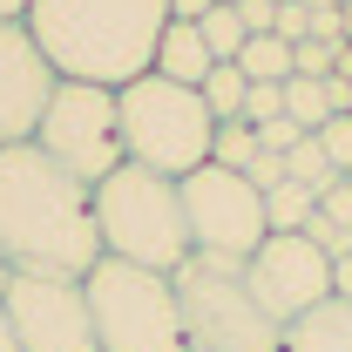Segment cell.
Returning a JSON list of instances; mask_svg holds the SVG:
<instances>
[{
	"label": "cell",
	"mask_w": 352,
	"mask_h": 352,
	"mask_svg": "<svg viewBox=\"0 0 352 352\" xmlns=\"http://www.w3.org/2000/svg\"><path fill=\"white\" fill-rule=\"evenodd\" d=\"M0 258L7 271L75 278V285L102 264L88 183H75L54 156H41V142L0 149Z\"/></svg>",
	"instance_id": "6da1fadb"
},
{
	"label": "cell",
	"mask_w": 352,
	"mask_h": 352,
	"mask_svg": "<svg viewBox=\"0 0 352 352\" xmlns=\"http://www.w3.org/2000/svg\"><path fill=\"white\" fill-rule=\"evenodd\" d=\"M170 28V0H34L28 34L61 82L122 88L156 68V41Z\"/></svg>",
	"instance_id": "7a4b0ae2"
},
{
	"label": "cell",
	"mask_w": 352,
	"mask_h": 352,
	"mask_svg": "<svg viewBox=\"0 0 352 352\" xmlns=\"http://www.w3.org/2000/svg\"><path fill=\"white\" fill-rule=\"evenodd\" d=\"M95 237H102V258L142 264V271H163L190 258V223H183V197H176V176H156L142 163L109 170L95 190Z\"/></svg>",
	"instance_id": "3957f363"
},
{
	"label": "cell",
	"mask_w": 352,
	"mask_h": 352,
	"mask_svg": "<svg viewBox=\"0 0 352 352\" xmlns=\"http://www.w3.org/2000/svg\"><path fill=\"white\" fill-rule=\"evenodd\" d=\"M116 116H122V163H142L156 176H183L210 163V135L217 116L204 109V95L163 75H135L116 88Z\"/></svg>",
	"instance_id": "277c9868"
},
{
	"label": "cell",
	"mask_w": 352,
	"mask_h": 352,
	"mask_svg": "<svg viewBox=\"0 0 352 352\" xmlns=\"http://www.w3.org/2000/svg\"><path fill=\"white\" fill-rule=\"evenodd\" d=\"M170 285H176V311H183L190 352H285V325L251 298L244 264L190 251L170 271Z\"/></svg>",
	"instance_id": "5b68a950"
},
{
	"label": "cell",
	"mask_w": 352,
	"mask_h": 352,
	"mask_svg": "<svg viewBox=\"0 0 352 352\" xmlns=\"http://www.w3.org/2000/svg\"><path fill=\"white\" fill-rule=\"evenodd\" d=\"M82 292H88V318H95V346L102 352H190L176 285L163 271L102 258L82 278Z\"/></svg>",
	"instance_id": "8992f818"
},
{
	"label": "cell",
	"mask_w": 352,
	"mask_h": 352,
	"mask_svg": "<svg viewBox=\"0 0 352 352\" xmlns=\"http://www.w3.org/2000/svg\"><path fill=\"white\" fill-rule=\"evenodd\" d=\"M34 142H41V156H54L75 183L95 190L109 170H122V116H116V88L54 82V102H47Z\"/></svg>",
	"instance_id": "52a82bcc"
},
{
	"label": "cell",
	"mask_w": 352,
	"mask_h": 352,
	"mask_svg": "<svg viewBox=\"0 0 352 352\" xmlns=\"http://www.w3.org/2000/svg\"><path fill=\"white\" fill-rule=\"evenodd\" d=\"M176 197H183V223H190V251H197V258L244 264L264 237H271V223H264V197L251 190V176H244V170H217V163H204V170H190L183 183H176Z\"/></svg>",
	"instance_id": "ba28073f"
},
{
	"label": "cell",
	"mask_w": 352,
	"mask_h": 352,
	"mask_svg": "<svg viewBox=\"0 0 352 352\" xmlns=\"http://www.w3.org/2000/svg\"><path fill=\"white\" fill-rule=\"evenodd\" d=\"M244 285L278 325H298L305 311L332 298V258L311 244L305 230H271L258 251L244 258Z\"/></svg>",
	"instance_id": "9c48e42d"
},
{
	"label": "cell",
	"mask_w": 352,
	"mask_h": 352,
	"mask_svg": "<svg viewBox=\"0 0 352 352\" xmlns=\"http://www.w3.org/2000/svg\"><path fill=\"white\" fill-rule=\"evenodd\" d=\"M0 305L14 318L21 352H102L95 346V318H88V292L75 278H28V271H14Z\"/></svg>",
	"instance_id": "30bf717a"
},
{
	"label": "cell",
	"mask_w": 352,
	"mask_h": 352,
	"mask_svg": "<svg viewBox=\"0 0 352 352\" xmlns=\"http://www.w3.org/2000/svg\"><path fill=\"white\" fill-rule=\"evenodd\" d=\"M54 82L61 75L47 68V54L34 47L28 21H0V149L34 142L47 102H54Z\"/></svg>",
	"instance_id": "8fae6325"
},
{
	"label": "cell",
	"mask_w": 352,
	"mask_h": 352,
	"mask_svg": "<svg viewBox=\"0 0 352 352\" xmlns=\"http://www.w3.org/2000/svg\"><path fill=\"white\" fill-rule=\"evenodd\" d=\"M210 68H217V61H210V47H204V34H197V21H170L163 41H156V68H149V75L183 82V88H204Z\"/></svg>",
	"instance_id": "7c38bea8"
},
{
	"label": "cell",
	"mask_w": 352,
	"mask_h": 352,
	"mask_svg": "<svg viewBox=\"0 0 352 352\" xmlns=\"http://www.w3.org/2000/svg\"><path fill=\"white\" fill-rule=\"evenodd\" d=\"M285 352H352V298H325L298 325H285Z\"/></svg>",
	"instance_id": "4fadbf2b"
},
{
	"label": "cell",
	"mask_w": 352,
	"mask_h": 352,
	"mask_svg": "<svg viewBox=\"0 0 352 352\" xmlns=\"http://www.w3.org/2000/svg\"><path fill=\"white\" fill-rule=\"evenodd\" d=\"M311 210H318V190L292 183V176L264 190V223H271V230H305V223H311Z\"/></svg>",
	"instance_id": "5bb4252c"
},
{
	"label": "cell",
	"mask_w": 352,
	"mask_h": 352,
	"mask_svg": "<svg viewBox=\"0 0 352 352\" xmlns=\"http://www.w3.org/2000/svg\"><path fill=\"white\" fill-rule=\"evenodd\" d=\"M197 95H204V109H210L217 122H237V116H244L251 82H244V68H237V61H217V68L204 75V88H197Z\"/></svg>",
	"instance_id": "9a60e30c"
},
{
	"label": "cell",
	"mask_w": 352,
	"mask_h": 352,
	"mask_svg": "<svg viewBox=\"0 0 352 352\" xmlns=\"http://www.w3.org/2000/svg\"><path fill=\"white\" fill-rule=\"evenodd\" d=\"M285 116H292L305 135H318L325 122H332V88L311 82V75H292V82H285Z\"/></svg>",
	"instance_id": "2e32d148"
},
{
	"label": "cell",
	"mask_w": 352,
	"mask_h": 352,
	"mask_svg": "<svg viewBox=\"0 0 352 352\" xmlns=\"http://www.w3.org/2000/svg\"><path fill=\"white\" fill-rule=\"evenodd\" d=\"M237 68H244V82H292V41H278V34H251L244 54H237Z\"/></svg>",
	"instance_id": "e0dca14e"
},
{
	"label": "cell",
	"mask_w": 352,
	"mask_h": 352,
	"mask_svg": "<svg viewBox=\"0 0 352 352\" xmlns=\"http://www.w3.org/2000/svg\"><path fill=\"white\" fill-rule=\"evenodd\" d=\"M197 34H204V47H210V61H237V54H244V41H251L244 14H237V7H223V0L197 21Z\"/></svg>",
	"instance_id": "ac0fdd59"
},
{
	"label": "cell",
	"mask_w": 352,
	"mask_h": 352,
	"mask_svg": "<svg viewBox=\"0 0 352 352\" xmlns=\"http://www.w3.org/2000/svg\"><path fill=\"white\" fill-rule=\"evenodd\" d=\"M285 176H292V183H305V190H325L339 170H332V156H325V142H318V135H298V142L285 149Z\"/></svg>",
	"instance_id": "d6986e66"
},
{
	"label": "cell",
	"mask_w": 352,
	"mask_h": 352,
	"mask_svg": "<svg viewBox=\"0 0 352 352\" xmlns=\"http://www.w3.org/2000/svg\"><path fill=\"white\" fill-rule=\"evenodd\" d=\"M251 156H258V129L237 116V122H217V135H210V163L217 170H251Z\"/></svg>",
	"instance_id": "ffe728a7"
},
{
	"label": "cell",
	"mask_w": 352,
	"mask_h": 352,
	"mask_svg": "<svg viewBox=\"0 0 352 352\" xmlns=\"http://www.w3.org/2000/svg\"><path fill=\"white\" fill-rule=\"evenodd\" d=\"M339 47H346V41H298V47H292V75L325 82V75L339 68Z\"/></svg>",
	"instance_id": "44dd1931"
},
{
	"label": "cell",
	"mask_w": 352,
	"mask_h": 352,
	"mask_svg": "<svg viewBox=\"0 0 352 352\" xmlns=\"http://www.w3.org/2000/svg\"><path fill=\"white\" fill-rule=\"evenodd\" d=\"M278 116H285V82H251V95H244V122L264 129V122H278Z\"/></svg>",
	"instance_id": "7402d4cb"
},
{
	"label": "cell",
	"mask_w": 352,
	"mask_h": 352,
	"mask_svg": "<svg viewBox=\"0 0 352 352\" xmlns=\"http://www.w3.org/2000/svg\"><path fill=\"white\" fill-rule=\"evenodd\" d=\"M318 142H325L332 170H339V176H352V116H332V122L318 129Z\"/></svg>",
	"instance_id": "603a6c76"
},
{
	"label": "cell",
	"mask_w": 352,
	"mask_h": 352,
	"mask_svg": "<svg viewBox=\"0 0 352 352\" xmlns=\"http://www.w3.org/2000/svg\"><path fill=\"white\" fill-rule=\"evenodd\" d=\"M318 217H332L339 230H352V176H332L318 190Z\"/></svg>",
	"instance_id": "cb8c5ba5"
},
{
	"label": "cell",
	"mask_w": 352,
	"mask_h": 352,
	"mask_svg": "<svg viewBox=\"0 0 352 352\" xmlns=\"http://www.w3.org/2000/svg\"><path fill=\"white\" fill-rule=\"evenodd\" d=\"M271 34H278V41H311V7L305 0H278V28H271Z\"/></svg>",
	"instance_id": "d4e9b609"
},
{
	"label": "cell",
	"mask_w": 352,
	"mask_h": 352,
	"mask_svg": "<svg viewBox=\"0 0 352 352\" xmlns=\"http://www.w3.org/2000/svg\"><path fill=\"white\" fill-rule=\"evenodd\" d=\"M298 135H305V129H298L292 116H278V122H264V129H258V149H264V156H285Z\"/></svg>",
	"instance_id": "484cf974"
},
{
	"label": "cell",
	"mask_w": 352,
	"mask_h": 352,
	"mask_svg": "<svg viewBox=\"0 0 352 352\" xmlns=\"http://www.w3.org/2000/svg\"><path fill=\"white\" fill-rule=\"evenodd\" d=\"M244 176H251V190L264 197L271 183H285V156H264V149H258V156H251V170H244Z\"/></svg>",
	"instance_id": "4316f807"
},
{
	"label": "cell",
	"mask_w": 352,
	"mask_h": 352,
	"mask_svg": "<svg viewBox=\"0 0 352 352\" xmlns=\"http://www.w3.org/2000/svg\"><path fill=\"white\" fill-rule=\"evenodd\" d=\"M311 41H346V28H339V7H318V14H311Z\"/></svg>",
	"instance_id": "83f0119b"
},
{
	"label": "cell",
	"mask_w": 352,
	"mask_h": 352,
	"mask_svg": "<svg viewBox=\"0 0 352 352\" xmlns=\"http://www.w3.org/2000/svg\"><path fill=\"white\" fill-rule=\"evenodd\" d=\"M332 298H352V251L332 258Z\"/></svg>",
	"instance_id": "f1b7e54d"
},
{
	"label": "cell",
	"mask_w": 352,
	"mask_h": 352,
	"mask_svg": "<svg viewBox=\"0 0 352 352\" xmlns=\"http://www.w3.org/2000/svg\"><path fill=\"white\" fill-rule=\"evenodd\" d=\"M217 0H170V21H204Z\"/></svg>",
	"instance_id": "f546056e"
},
{
	"label": "cell",
	"mask_w": 352,
	"mask_h": 352,
	"mask_svg": "<svg viewBox=\"0 0 352 352\" xmlns=\"http://www.w3.org/2000/svg\"><path fill=\"white\" fill-rule=\"evenodd\" d=\"M0 352H21V339H14V318H7V305H0Z\"/></svg>",
	"instance_id": "4dcf8cb0"
},
{
	"label": "cell",
	"mask_w": 352,
	"mask_h": 352,
	"mask_svg": "<svg viewBox=\"0 0 352 352\" xmlns=\"http://www.w3.org/2000/svg\"><path fill=\"white\" fill-rule=\"evenodd\" d=\"M28 7L34 0H0V21H28Z\"/></svg>",
	"instance_id": "1f68e13d"
},
{
	"label": "cell",
	"mask_w": 352,
	"mask_h": 352,
	"mask_svg": "<svg viewBox=\"0 0 352 352\" xmlns=\"http://www.w3.org/2000/svg\"><path fill=\"white\" fill-rule=\"evenodd\" d=\"M339 28H346V41H352V0H339Z\"/></svg>",
	"instance_id": "d6a6232c"
},
{
	"label": "cell",
	"mask_w": 352,
	"mask_h": 352,
	"mask_svg": "<svg viewBox=\"0 0 352 352\" xmlns=\"http://www.w3.org/2000/svg\"><path fill=\"white\" fill-rule=\"evenodd\" d=\"M7 278H14V271H7V258H0V292H7Z\"/></svg>",
	"instance_id": "836d02e7"
},
{
	"label": "cell",
	"mask_w": 352,
	"mask_h": 352,
	"mask_svg": "<svg viewBox=\"0 0 352 352\" xmlns=\"http://www.w3.org/2000/svg\"><path fill=\"white\" fill-rule=\"evenodd\" d=\"M223 7H237V0H223Z\"/></svg>",
	"instance_id": "e575fe53"
}]
</instances>
